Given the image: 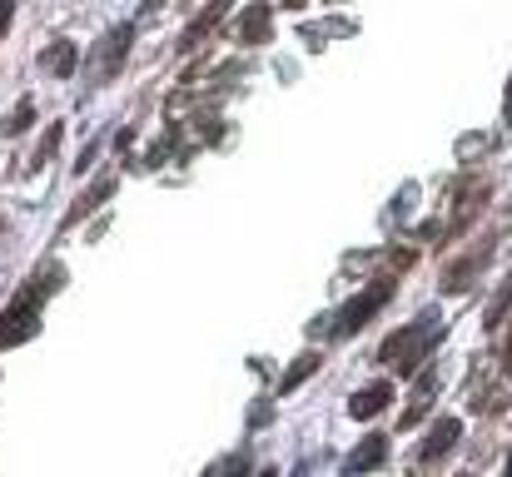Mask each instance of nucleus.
<instances>
[{"label": "nucleus", "mask_w": 512, "mask_h": 477, "mask_svg": "<svg viewBox=\"0 0 512 477\" xmlns=\"http://www.w3.org/2000/svg\"><path fill=\"white\" fill-rule=\"evenodd\" d=\"M393 294H398V279H393V274H378L368 289H358L348 304H339L329 323H314L309 333H314V338H324V333H329V338H353V333H358L368 318L383 314V304H388Z\"/></svg>", "instance_id": "nucleus-3"}, {"label": "nucleus", "mask_w": 512, "mask_h": 477, "mask_svg": "<svg viewBox=\"0 0 512 477\" xmlns=\"http://www.w3.org/2000/svg\"><path fill=\"white\" fill-rule=\"evenodd\" d=\"M60 284H65V264H45V269H35V274L20 284V294L0 309V353H5V348H20V343H30V338L40 333L45 299L60 294Z\"/></svg>", "instance_id": "nucleus-1"}, {"label": "nucleus", "mask_w": 512, "mask_h": 477, "mask_svg": "<svg viewBox=\"0 0 512 477\" xmlns=\"http://www.w3.org/2000/svg\"><path fill=\"white\" fill-rule=\"evenodd\" d=\"M388 403H393V383H388V378H373L368 388H358V393L348 398V418L368 423V418H378Z\"/></svg>", "instance_id": "nucleus-9"}, {"label": "nucleus", "mask_w": 512, "mask_h": 477, "mask_svg": "<svg viewBox=\"0 0 512 477\" xmlns=\"http://www.w3.org/2000/svg\"><path fill=\"white\" fill-rule=\"evenodd\" d=\"M508 309H512V279L503 284V289H498V294H493V304H488V314H483V328L493 333V328L508 318Z\"/></svg>", "instance_id": "nucleus-16"}, {"label": "nucleus", "mask_w": 512, "mask_h": 477, "mask_svg": "<svg viewBox=\"0 0 512 477\" xmlns=\"http://www.w3.org/2000/svg\"><path fill=\"white\" fill-rule=\"evenodd\" d=\"M503 120L512 125V80H508V90H503Z\"/></svg>", "instance_id": "nucleus-21"}, {"label": "nucleus", "mask_w": 512, "mask_h": 477, "mask_svg": "<svg viewBox=\"0 0 512 477\" xmlns=\"http://www.w3.org/2000/svg\"><path fill=\"white\" fill-rule=\"evenodd\" d=\"M383 463H388V438H383V433H368V438L343 458V473L348 477L353 473H373V468H383Z\"/></svg>", "instance_id": "nucleus-12"}, {"label": "nucleus", "mask_w": 512, "mask_h": 477, "mask_svg": "<svg viewBox=\"0 0 512 477\" xmlns=\"http://www.w3.org/2000/svg\"><path fill=\"white\" fill-rule=\"evenodd\" d=\"M473 408H478V413H503V408H508V393H503V388H488V393L473 398Z\"/></svg>", "instance_id": "nucleus-18"}, {"label": "nucleus", "mask_w": 512, "mask_h": 477, "mask_svg": "<svg viewBox=\"0 0 512 477\" xmlns=\"http://www.w3.org/2000/svg\"><path fill=\"white\" fill-rule=\"evenodd\" d=\"M160 5H165V0H145V10H160Z\"/></svg>", "instance_id": "nucleus-22"}, {"label": "nucleus", "mask_w": 512, "mask_h": 477, "mask_svg": "<svg viewBox=\"0 0 512 477\" xmlns=\"http://www.w3.org/2000/svg\"><path fill=\"white\" fill-rule=\"evenodd\" d=\"M458 443H463V418H438V423H433V433H428V438H423V448H418V463H423V468H433V463H443Z\"/></svg>", "instance_id": "nucleus-7"}, {"label": "nucleus", "mask_w": 512, "mask_h": 477, "mask_svg": "<svg viewBox=\"0 0 512 477\" xmlns=\"http://www.w3.org/2000/svg\"><path fill=\"white\" fill-rule=\"evenodd\" d=\"M60 135H65V125L55 120V125L45 130V140H40V150L30 155V169H45V159H55V150H60Z\"/></svg>", "instance_id": "nucleus-17"}, {"label": "nucleus", "mask_w": 512, "mask_h": 477, "mask_svg": "<svg viewBox=\"0 0 512 477\" xmlns=\"http://www.w3.org/2000/svg\"><path fill=\"white\" fill-rule=\"evenodd\" d=\"M115 189H120V179H115V174H100V179H95V184H90V189L80 194V204H75V209L65 214V224H60V229H75V224H80V219H85L90 209H100V204H105V199H110Z\"/></svg>", "instance_id": "nucleus-13"}, {"label": "nucleus", "mask_w": 512, "mask_h": 477, "mask_svg": "<svg viewBox=\"0 0 512 477\" xmlns=\"http://www.w3.org/2000/svg\"><path fill=\"white\" fill-rule=\"evenodd\" d=\"M15 5H20V0H0V40L10 35V20H15Z\"/></svg>", "instance_id": "nucleus-19"}, {"label": "nucleus", "mask_w": 512, "mask_h": 477, "mask_svg": "<svg viewBox=\"0 0 512 477\" xmlns=\"http://www.w3.org/2000/svg\"><path fill=\"white\" fill-rule=\"evenodd\" d=\"M234 40H239L244 50L269 45V40H274V5H269V0H249V10L234 20Z\"/></svg>", "instance_id": "nucleus-6"}, {"label": "nucleus", "mask_w": 512, "mask_h": 477, "mask_svg": "<svg viewBox=\"0 0 512 477\" xmlns=\"http://www.w3.org/2000/svg\"><path fill=\"white\" fill-rule=\"evenodd\" d=\"M40 65L50 70V80H75V70H80V45L65 40V35H55V40L40 50Z\"/></svg>", "instance_id": "nucleus-8"}, {"label": "nucleus", "mask_w": 512, "mask_h": 477, "mask_svg": "<svg viewBox=\"0 0 512 477\" xmlns=\"http://www.w3.org/2000/svg\"><path fill=\"white\" fill-rule=\"evenodd\" d=\"M130 50H135V20H120V25H110V30L100 35L95 55L85 60V65H90V75H95V85H105V80H120V70H125Z\"/></svg>", "instance_id": "nucleus-4"}, {"label": "nucleus", "mask_w": 512, "mask_h": 477, "mask_svg": "<svg viewBox=\"0 0 512 477\" xmlns=\"http://www.w3.org/2000/svg\"><path fill=\"white\" fill-rule=\"evenodd\" d=\"M433 393H438V368L428 363V368L418 373L413 393H408V408H403V433H408V428H418V423L428 418V408H433Z\"/></svg>", "instance_id": "nucleus-10"}, {"label": "nucleus", "mask_w": 512, "mask_h": 477, "mask_svg": "<svg viewBox=\"0 0 512 477\" xmlns=\"http://www.w3.org/2000/svg\"><path fill=\"white\" fill-rule=\"evenodd\" d=\"M229 15V0H209V10H199L189 25H184V35H179V55H189L194 45H204V35H214V25Z\"/></svg>", "instance_id": "nucleus-11"}, {"label": "nucleus", "mask_w": 512, "mask_h": 477, "mask_svg": "<svg viewBox=\"0 0 512 477\" xmlns=\"http://www.w3.org/2000/svg\"><path fill=\"white\" fill-rule=\"evenodd\" d=\"M503 373L512 378V328H508V343H503Z\"/></svg>", "instance_id": "nucleus-20"}, {"label": "nucleus", "mask_w": 512, "mask_h": 477, "mask_svg": "<svg viewBox=\"0 0 512 477\" xmlns=\"http://www.w3.org/2000/svg\"><path fill=\"white\" fill-rule=\"evenodd\" d=\"M438 343H443V318L433 314V309H423L418 318H408V328H393V333L383 338L378 358H383L388 368H398V373H413V368L428 363V353H433Z\"/></svg>", "instance_id": "nucleus-2"}, {"label": "nucleus", "mask_w": 512, "mask_h": 477, "mask_svg": "<svg viewBox=\"0 0 512 477\" xmlns=\"http://www.w3.org/2000/svg\"><path fill=\"white\" fill-rule=\"evenodd\" d=\"M488 264H493V239H478L468 254H458V259H448V264H443V279H438V289H443V294H468Z\"/></svg>", "instance_id": "nucleus-5"}, {"label": "nucleus", "mask_w": 512, "mask_h": 477, "mask_svg": "<svg viewBox=\"0 0 512 477\" xmlns=\"http://www.w3.org/2000/svg\"><path fill=\"white\" fill-rule=\"evenodd\" d=\"M503 468H508V473H512V453H508V463H503Z\"/></svg>", "instance_id": "nucleus-23"}, {"label": "nucleus", "mask_w": 512, "mask_h": 477, "mask_svg": "<svg viewBox=\"0 0 512 477\" xmlns=\"http://www.w3.org/2000/svg\"><path fill=\"white\" fill-rule=\"evenodd\" d=\"M314 368H319V353H304V358H299V363H294V368H289V373L279 378V393L289 398V393H294V388H299V383H304V378L314 373Z\"/></svg>", "instance_id": "nucleus-15"}, {"label": "nucleus", "mask_w": 512, "mask_h": 477, "mask_svg": "<svg viewBox=\"0 0 512 477\" xmlns=\"http://www.w3.org/2000/svg\"><path fill=\"white\" fill-rule=\"evenodd\" d=\"M30 125H35V100H30V95H20V100H15V110L5 115L0 135H5V140H15V135H25Z\"/></svg>", "instance_id": "nucleus-14"}]
</instances>
